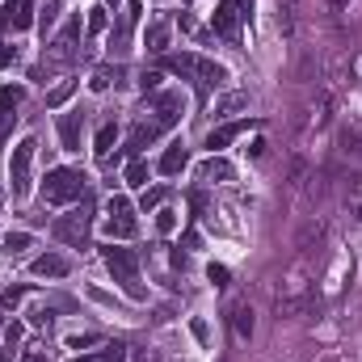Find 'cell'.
Instances as JSON below:
<instances>
[{
  "label": "cell",
  "instance_id": "6da1fadb",
  "mask_svg": "<svg viewBox=\"0 0 362 362\" xmlns=\"http://www.w3.org/2000/svg\"><path fill=\"white\" fill-rule=\"evenodd\" d=\"M164 67L177 72V76H190L202 93L207 89H224L228 84V67L215 63V59H202V55H164Z\"/></svg>",
  "mask_w": 362,
  "mask_h": 362
},
{
  "label": "cell",
  "instance_id": "7a4b0ae2",
  "mask_svg": "<svg viewBox=\"0 0 362 362\" xmlns=\"http://www.w3.org/2000/svg\"><path fill=\"white\" fill-rule=\"evenodd\" d=\"M84 186H89V177H84L80 169H51L46 181H42V202H46V207L80 202V198H84Z\"/></svg>",
  "mask_w": 362,
  "mask_h": 362
},
{
  "label": "cell",
  "instance_id": "3957f363",
  "mask_svg": "<svg viewBox=\"0 0 362 362\" xmlns=\"http://www.w3.org/2000/svg\"><path fill=\"white\" fill-rule=\"evenodd\" d=\"M105 266H110V274H114V283L131 295V299H143V283H139V257L131 253V249H118V245H110L105 249Z\"/></svg>",
  "mask_w": 362,
  "mask_h": 362
},
{
  "label": "cell",
  "instance_id": "277c9868",
  "mask_svg": "<svg viewBox=\"0 0 362 362\" xmlns=\"http://www.w3.org/2000/svg\"><path fill=\"white\" fill-rule=\"evenodd\" d=\"M249 8H253V0H219V8L211 13V30L219 38H228V42H240V30L249 21Z\"/></svg>",
  "mask_w": 362,
  "mask_h": 362
},
{
  "label": "cell",
  "instance_id": "5b68a950",
  "mask_svg": "<svg viewBox=\"0 0 362 362\" xmlns=\"http://www.w3.org/2000/svg\"><path fill=\"white\" fill-rule=\"evenodd\" d=\"M89 224H93V207L84 202L80 211L55 219L51 232H55V240H63V245H72V249H84V245H89Z\"/></svg>",
  "mask_w": 362,
  "mask_h": 362
},
{
  "label": "cell",
  "instance_id": "8992f818",
  "mask_svg": "<svg viewBox=\"0 0 362 362\" xmlns=\"http://www.w3.org/2000/svg\"><path fill=\"white\" fill-rule=\"evenodd\" d=\"M34 152H38V143H34V139H25V143H17V148H13V160H8L13 198H25V194H30V164H34Z\"/></svg>",
  "mask_w": 362,
  "mask_h": 362
},
{
  "label": "cell",
  "instance_id": "52a82bcc",
  "mask_svg": "<svg viewBox=\"0 0 362 362\" xmlns=\"http://www.w3.org/2000/svg\"><path fill=\"white\" fill-rule=\"evenodd\" d=\"M105 232L110 236H118V240H127V236H135V207L122 198V194H114L110 198V207H105Z\"/></svg>",
  "mask_w": 362,
  "mask_h": 362
},
{
  "label": "cell",
  "instance_id": "ba28073f",
  "mask_svg": "<svg viewBox=\"0 0 362 362\" xmlns=\"http://www.w3.org/2000/svg\"><path fill=\"white\" fill-rule=\"evenodd\" d=\"M143 114H152V122H156L160 131H169V127L181 118V93H156Z\"/></svg>",
  "mask_w": 362,
  "mask_h": 362
},
{
  "label": "cell",
  "instance_id": "9c48e42d",
  "mask_svg": "<svg viewBox=\"0 0 362 362\" xmlns=\"http://www.w3.org/2000/svg\"><path fill=\"white\" fill-rule=\"evenodd\" d=\"M80 135H84V110L59 114V139H63L67 152H80Z\"/></svg>",
  "mask_w": 362,
  "mask_h": 362
},
{
  "label": "cell",
  "instance_id": "30bf717a",
  "mask_svg": "<svg viewBox=\"0 0 362 362\" xmlns=\"http://www.w3.org/2000/svg\"><path fill=\"white\" fill-rule=\"evenodd\" d=\"M160 135H164V131H160L152 118H139V122H135V131H131V139H127V152H131V156H139V152H143L148 143H156Z\"/></svg>",
  "mask_w": 362,
  "mask_h": 362
},
{
  "label": "cell",
  "instance_id": "8fae6325",
  "mask_svg": "<svg viewBox=\"0 0 362 362\" xmlns=\"http://www.w3.org/2000/svg\"><path fill=\"white\" fill-rule=\"evenodd\" d=\"M76 38H80V17H72V21L59 30V38L51 42V59H72V51H76Z\"/></svg>",
  "mask_w": 362,
  "mask_h": 362
},
{
  "label": "cell",
  "instance_id": "7c38bea8",
  "mask_svg": "<svg viewBox=\"0 0 362 362\" xmlns=\"http://www.w3.org/2000/svg\"><path fill=\"white\" fill-rule=\"evenodd\" d=\"M249 127H253V118H236V122H228V127L211 131V135H207V148H211V156H215L219 148H228V143H232V139H236L240 131H249Z\"/></svg>",
  "mask_w": 362,
  "mask_h": 362
},
{
  "label": "cell",
  "instance_id": "4fadbf2b",
  "mask_svg": "<svg viewBox=\"0 0 362 362\" xmlns=\"http://www.w3.org/2000/svg\"><path fill=\"white\" fill-rule=\"evenodd\" d=\"M232 177H236V169H232L224 156H211V160L198 164V181H207V186H215V181H232Z\"/></svg>",
  "mask_w": 362,
  "mask_h": 362
},
{
  "label": "cell",
  "instance_id": "5bb4252c",
  "mask_svg": "<svg viewBox=\"0 0 362 362\" xmlns=\"http://www.w3.org/2000/svg\"><path fill=\"white\" fill-rule=\"evenodd\" d=\"M186 164H190L186 143H181V139H177V143H169V148H164V156H160V173H164V177H177Z\"/></svg>",
  "mask_w": 362,
  "mask_h": 362
},
{
  "label": "cell",
  "instance_id": "9a60e30c",
  "mask_svg": "<svg viewBox=\"0 0 362 362\" xmlns=\"http://www.w3.org/2000/svg\"><path fill=\"white\" fill-rule=\"evenodd\" d=\"M72 266H67V257H59V253H42V257H34V274L38 278H63Z\"/></svg>",
  "mask_w": 362,
  "mask_h": 362
},
{
  "label": "cell",
  "instance_id": "2e32d148",
  "mask_svg": "<svg viewBox=\"0 0 362 362\" xmlns=\"http://www.w3.org/2000/svg\"><path fill=\"white\" fill-rule=\"evenodd\" d=\"M25 249H34V236L30 232H4L0 236V257H21Z\"/></svg>",
  "mask_w": 362,
  "mask_h": 362
},
{
  "label": "cell",
  "instance_id": "e0dca14e",
  "mask_svg": "<svg viewBox=\"0 0 362 362\" xmlns=\"http://www.w3.org/2000/svg\"><path fill=\"white\" fill-rule=\"evenodd\" d=\"M143 46H148L152 55H164V51H169V21H152L148 34H143Z\"/></svg>",
  "mask_w": 362,
  "mask_h": 362
},
{
  "label": "cell",
  "instance_id": "ac0fdd59",
  "mask_svg": "<svg viewBox=\"0 0 362 362\" xmlns=\"http://www.w3.org/2000/svg\"><path fill=\"white\" fill-rule=\"evenodd\" d=\"M30 21H34V0H13V4H8V13H4V25L25 30Z\"/></svg>",
  "mask_w": 362,
  "mask_h": 362
},
{
  "label": "cell",
  "instance_id": "d6986e66",
  "mask_svg": "<svg viewBox=\"0 0 362 362\" xmlns=\"http://www.w3.org/2000/svg\"><path fill=\"white\" fill-rule=\"evenodd\" d=\"M89 84H93L97 93H105L110 84H122V67H118V63H114V67L105 63V67H97V72H93V80H89Z\"/></svg>",
  "mask_w": 362,
  "mask_h": 362
},
{
  "label": "cell",
  "instance_id": "ffe728a7",
  "mask_svg": "<svg viewBox=\"0 0 362 362\" xmlns=\"http://www.w3.org/2000/svg\"><path fill=\"white\" fill-rule=\"evenodd\" d=\"M232 110H249V93H228L215 101V118H228Z\"/></svg>",
  "mask_w": 362,
  "mask_h": 362
},
{
  "label": "cell",
  "instance_id": "44dd1931",
  "mask_svg": "<svg viewBox=\"0 0 362 362\" xmlns=\"http://www.w3.org/2000/svg\"><path fill=\"white\" fill-rule=\"evenodd\" d=\"M114 139H118V127H114V122H105V127L97 131V139H93V152L105 160V156H110V148H114Z\"/></svg>",
  "mask_w": 362,
  "mask_h": 362
},
{
  "label": "cell",
  "instance_id": "7402d4cb",
  "mask_svg": "<svg viewBox=\"0 0 362 362\" xmlns=\"http://www.w3.org/2000/svg\"><path fill=\"white\" fill-rule=\"evenodd\" d=\"M148 177H152L148 160H131L127 164V186H148Z\"/></svg>",
  "mask_w": 362,
  "mask_h": 362
},
{
  "label": "cell",
  "instance_id": "603a6c76",
  "mask_svg": "<svg viewBox=\"0 0 362 362\" xmlns=\"http://www.w3.org/2000/svg\"><path fill=\"white\" fill-rule=\"evenodd\" d=\"M232 325H236V333H240V337H245V342H249V337H253V312H249V308H245V304H240V308H236V312H232Z\"/></svg>",
  "mask_w": 362,
  "mask_h": 362
},
{
  "label": "cell",
  "instance_id": "cb8c5ba5",
  "mask_svg": "<svg viewBox=\"0 0 362 362\" xmlns=\"http://www.w3.org/2000/svg\"><path fill=\"white\" fill-rule=\"evenodd\" d=\"M21 97H25V89H21V84H0V110H17V105H21Z\"/></svg>",
  "mask_w": 362,
  "mask_h": 362
},
{
  "label": "cell",
  "instance_id": "d4e9b609",
  "mask_svg": "<svg viewBox=\"0 0 362 362\" xmlns=\"http://www.w3.org/2000/svg\"><path fill=\"white\" fill-rule=\"evenodd\" d=\"M76 362H127V350L122 346H110L101 354H84V358H76Z\"/></svg>",
  "mask_w": 362,
  "mask_h": 362
},
{
  "label": "cell",
  "instance_id": "484cf974",
  "mask_svg": "<svg viewBox=\"0 0 362 362\" xmlns=\"http://www.w3.org/2000/svg\"><path fill=\"white\" fill-rule=\"evenodd\" d=\"M72 89H76V80H63L59 89H51V93H46V105H63V101L72 97Z\"/></svg>",
  "mask_w": 362,
  "mask_h": 362
},
{
  "label": "cell",
  "instance_id": "4316f807",
  "mask_svg": "<svg viewBox=\"0 0 362 362\" xmlns=\"http://www.w3.org/2000/svg\"><path fill=\"white\" fill-rule=\"evenodd\" d=\"M173 228H177V215H173V211H160V215H156V232H160V236H169Z\"/></svg>",
  "mask_w": 362,
  "mask_h": 362
},
{
  "label": "cell",
  "instance_id": "83f0119b",
  "mask_svg": "<svg viewBox=\"0 0 362 362\" xmlns=\"http://www.w3.org/2000/svg\"><path fill=\"white\" fill-rule=\"evenodd\" d=\"M59 4H63V0H46V8H42V30H51V25H55V17H59Z\"/></svg>",
  "mask_w": 362,
  "mask_h": 362
},
{
  "label": "cell",
  "instance_id": "f1b7e54d",
  "mask_svg": "<svg viewBox=\"0 0 362 362\" xmlns=\"http://www.w3.org/2000/svg\"><path fill=\"white\" fill-rule=\"evenodd\" d=\"M160 202H164V190H148V194H143V202H139V207H143V211H156V207H160Z\"/></svg>",
  "mask_w": 362,
  "mask_h": 362
},
{
  "label": "cell",
  "instance_id": "f546056e",
  "mask_svg": "<svg viewBox=\"0 0 362 362\" xmlns=\"http://www.w3.org/2000/svg\"><path fill=\"white\" fill-rule=\"evenodd\" d=\"M13 122H17V114H8V110H0V143L13 135Z\"/></svg>",
  "mask_w": 362,
  "mask_h": 362
},
{
  "label": "cell",
  "instance_id": "4dcf8cb0",
  "mask_svg": "<svg viewBox=\"0 0 362 362\" xmlns=\"http://www.w3.org/2000/svg\"><path fill=\"white\" fill-rule=\"evenodd\" d=\"M139 84H143V93H156V89H160V72H143Z\"/></svg>",
  "mask_w": 362,
  "mask_h": 362
},
{
  "label": "cell",
  "instance_id": "1f68e13d",
  "mask_svg": "<svg viewBox=\"0 0 362 362\" xmlns=\"http://www.w3.org/2000/svg\"><path fill=\"white\" fill-rule=\"evenodd\" d=\"M25 295H30L25 287H13V291H4V308H13V304H21Z\"/></svg>",
  "mask_w": 362,
  "mask_h": 362
},
{
  "label": "cell",
  "instance_id": "d6a6232c",
  "mask_svg": "<svg viewBox=\"0 0 362 362\" xmlns=\"http://www.w3.org/2000/svg\"><path fill=\"white\" fill-rule=\"evenodd\" d=\"M21 337H25V329H21V325H17V321H13V325H8V329H4V342H8V346H17V342H21Z\"/></svg>",
  "mask_w": 362,
  "mask_h": 362
},
{
  "label": "cell",
  "instance_id": "836d02e7",
  "mask_svg": "<svg viewBox=\"0 0 362 362\" xmlns=\"http://www.w3.org/2000/svg\"><path fill=\"white\" fill-rule=\"evenodd\" d=\"M207 274H211V283H215V287H228V270H224V266H211Z\"/></svg>",
  "mask_w": 362,
  "mask_h": 362
},
{
  "label": "cell",
  "instance_id": "e575fe53",
  "mask_svg": "<svg viewBox=\"0 0 362 362\" xmlns=\"http://www.w3.org/2000/svg\"><path fill=\"white\" fill-rule=\"evenodd\" d=\"M89 30H105V8H93V17H89Z\"/></svg>",
  "mask_w": 362,
  "mask_h": 362
},
{
  "label": "cell",
  "instance_id": "d590c367",
  "mask_svg": "<svg viewBox=\"0 0 362 362\" xmlns=\"http://www.w3.org/2000/svg\"><path fill=\"white\" fill-rule=\"evenodd\" d=\"M93 342H101V337H97V333H84V337H72L67 346H72V350H80V346H93Z\"/></svg>",
  "mask_w": 362,
  "mask_h": 362
},
{
  "label": "cell",
  "instance_id": "8d00e7d4",
  "mask_svg": "<svg viewBox=\"0 0 362 362\" xmlns=\"http://www.w3.org/2000/svg\"><path fill=\"white\" fill-rule=\"evenodd\" d=\"M8 63H13V46H4V42H0V67H8Z\"/></svg>",
  "mask_w": 362,
  "mask_h": 362
},
{
  "label": "cell",
  "instance_id": "74e56055",
  "mask_svg": "<svg viewBox=\"0 0 362 362\" xmlns=\"http://www.w3.org/2000/svg\"><path fill=\"white\" fill-rule=\"evenodd\" d=\"M329 4H333V13H346L350 8V0H329Z\"/></svg>",
  "mask_w": 362,
  "mask_h": 362
},
{
  "label": "cell",
  "instance_id": "f35d334b",
  "mask_svg": "<svg viewBox=\"0 0 362 362\" xmlns=\"http://www.w3.org/2000/svg\"><path fill=\"white\" fill-rule=\"evenodd\" d=\"M0 362H8V354H4V350H0Z\"/></svg>",
  "mask_w": 362,
  "mask_h": 362
},
{
  "label": "cell",
  "instance_id": "ab89813d",
  "mask_svg": "<svg viewBox=\"0 0 362 362\" xmlns=\"http://www.w3.org/2000/svg\"><path fill=\"white\" fill-rule=\"evenodd\" d=\"M105 4H118V0H105Z\"/></svg>",
  "mask_w": 362,
  "mask_h": 362
},
{
  "label": "cell",
  "instance_id": "60d3db41",
  "mask_svg": "<svg viewBox=\"0 0 362 362\" xmlns=\"http://www.w3.org/2000/svg\"><path fill=\"white\" fill-rule=\"evenodd\" d=\"M358 219H362V207H358Z\"/></svg>",
  "mask_w": 362,
  "mask_h": 362
},
{
  "label": "cell",
  "instance_id": "b9f144b4",
  "mask_svg": "<svg viewBox=\"0 0 362 362\" xmlns=\"http://www.w3.org/2000/svg\"><path fill=\"white\" fill-rule=\"evenodd\" d=\"M38 362H46V358H38Z\"/></svg>",
  "mask_w": 362,
  "mask_h": 362
}]
</instances>
